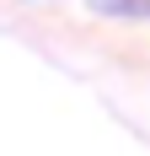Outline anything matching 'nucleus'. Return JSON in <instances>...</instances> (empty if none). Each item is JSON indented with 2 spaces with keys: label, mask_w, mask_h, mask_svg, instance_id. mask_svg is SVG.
Masks as SVG:
<instances>
[{
  "label": "nucleus",
  "mask_w": 150,
  "mask_h": 156,
  "mask_svg": "<svg viewBox=\"0 0 150 156\" xmlns=\"http://www.w3.org/2000/svg\"><path fill=\"white\" fill-rule=\"evenodd\" d=\"M97 16H123V22H145L150 16V0H86Z\"/></svg>",
  "instance_id": "1"
}]
</instances>
